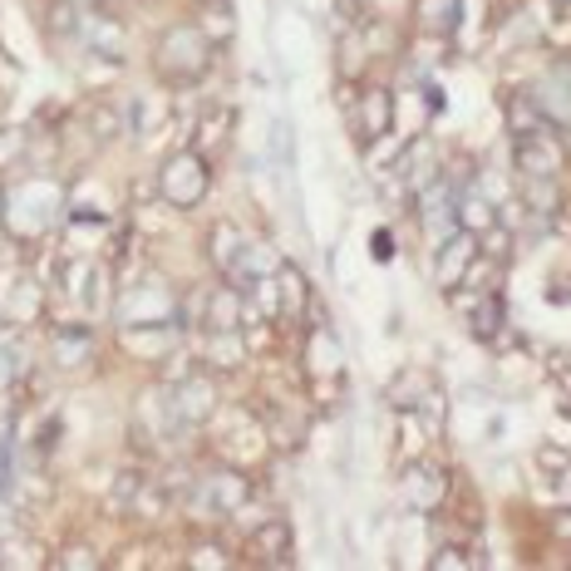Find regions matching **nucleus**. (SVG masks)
I'll list each match as a JSON object with an SVG mask.
<instances>
[{
    "mask_svg": "<svg viewBox=\"0 0 571 571\" xmlns=\"http://www.w3.org/2000/svg\"><path fill=\"white\" fill-rule=\"evenodd\" d=\"M202 187H207V167H202V158H197V153H177V158H167V167H163V193H167V202L193 207L197 197H202Z\"/></svg>",
    "mask_w": 571,
    "mask_h": 571,
    "instance_id": "obj_1",
    "label": "nucleus"
},
{
    "mask_svg": "<svg viewBox=\"0 0 571 571\" xmlns=\"http://www.w3.org/2000/svg\"><path fill=\"white\" fill-rule=\"evenodd\" d=\"M423 226H429L433 242H448L453 232H458V197L448 193V183L443 177H433L429 187H423Z\"/></svg>",
    "mask_w": 571,
    "mask_h": 571,
    "instance_id": "obj_2",
    "label": "nucleus"
},
{
    "mask_svg": "<svg viewBox=\"0 0 571 571\" xmlns=\"http://www.w3.org/2000/svg\"><path fill=\"white\" fill-rule=\"evenodd\" d=\"M158 59H163V74L173 69V74H197V69L207 65V39L197 35V30H173V35L163 39V49H158Z\"/></svg>",
    "mask_w": 571,
    "mask_h": 571,
    "instance_id": "obj_3",
    "label": "nucleus"
},
{
    "mask_svg": "<svg viewBox=\"0 0 571 571\" xmlns=\"http://www.w3.org/2000/svg\"><path fill=\"white\" fill-rule=\"evenodd\" d=\"M517 167L527 177H557L561 167V148L557 138L541 128V133H517Z\"/></svg>",
    "mask_w": 571,
    "mask_h": 571,
    "instance_id": "obj_4",
    "label": "nucleus"
},
{
    "mask_svg": "<svg viewBox=\"0 0 571 571\" xmlns=\"http://www.w3.org/2000/svg\"><path fill=\"white\" fill-rule=\"evenodd\" d=\"M537 108H541L547 118H561V124H571V69H557V74L541 79Z\"/></svg>",
    "mask_w": 571,
    "mask_h": 571,
    "instance_id": "obj_5",
    "label": "nucleus"
},
{
    "mask_svg": "<svg viewBox=\"0 0 571 571\" xmlns=\"http://www.w3.org/2000/svg\"><path fill=\"white\" fill-rule=\"evenodd\" d=\"M276 266H281V256H276L266 242H242V252H236V261L226 266V271L246 276V286H252V281H261V276H271Z\"/></svg>",
    "mask_w": 571,
    "mask_h": 571,
    "instance_id": "obj_6",
    "label": "nucleus"
},
{
    "mask_svg": "<svg viewBox=\"0 0 571 571\" xmlns=\"http://www.w3.org/2000/svg\"><path fill=\"white\" fill-rule=\"evenodd\" d=\"M207 409H212V384H207V380H183L173 389V413L183 423H197Z\"/></svg>",
    "mask_w": 571,
    "mask_h": 571,
    "instance_id": "obj_7",
    "label": "nucleus"
},
{
    "mask_svg": "<svg viewBox=\"0 0 571 571\" xmlns=\"http://www.w3.org/2000/svg\"><path fill=\"white\" fill-rule=\"evenodd\" d=\"M463 261H473V242L453 232L448 242L439 246V266H433V276H439L443 286H458L463 281Z\"/></svg>",
    "mask_w": 571,
    "mask_h": 571,
    "instance_id": "obj_8",
    "label": "nucleus"
},
{
    "mask_svg": "<svg viewBox=\"0 0 571 571\" xmlns=\"http://www.w3.org/2000/svg\"><path fill=\"white\" fill-rule=\"evenodd\" d=\"M84 39H89V49L104 55V59L124 55V30H118L108 15H84Z\"/></svg>",
    "mask_w": 571,
    "mask_h": 571,
    "instance_id": "obj_9",
    "label": "nucleus"
},
{
    "mask_svg": "<svg viewBox=\"0 0 571 571\" xmlns=\"http://www.w3.org/2000/svg\"><path fill=\"white\" fill-rule=\"evenodd\" d=\"M202 492H212V498H217V502H212L217 512H232L236 502H246V482L236 478V473H212Z\"/></svg>",
    "mask_w": 571,
    "mask_h": 571,
    "instance_id": "obj_10",
    "label": "nucleus"
},
{
    "mask_svg": "<svg viewBox=\"0 0 571 571\" xmlns=\"http://www.w3.org/2000/svg\"><path fill=\"white\" fill-rule=\"evenodd\" d=\"M84 354H89V335H84V330H65V335L55 340V360H59V364H79Z\"/></svg>",
    "mask_w": 571,
    "mask_h": 571,
    "instance_id": "obj_11",
    "label": "nucleus"
},
{
    "mask_svg": "<svg viewBox=\"0 0 571 571\" xmlns=\"http://www.w3.org/2000/svg\"><path fill=\"white\" fill-rule=\"evenodd\" d=\"M364 104H370V124H364V138H380L384 128H389V94H384V89H370V94H364Z\"/></svg>",
    "mask_w": 571,
    "mask_h": 571,
    "instance_id": "obj_12",
    "label": "nucleus"
},
{
    "mask_svg": "<svg viewBox=\"0 0 571 571\" xmlns=\"http://www.w3.org/2000/svg\"><path fill=\"white\" fill-rule=\"evenodd\" d=\"M242 242H246V236H236L232 226H217V236H212V256H217V266H232V261H236V252H242Z\"/></svg>",
    "mask_w": 571,
    "mask_h": 571,
    "instance_id": "obj_13",
    "label": "nucleus"
},
{
    "mask_svg": "<svg viewBox=\"0 0 571 571\" xmlns=\"http://www.w3.org/2000/svg\"><path fill=\"white\" fill-rule=\"evenodd\" d=\"M527 202L537 207V212H551V207L561 202V193L551 187V177H532V183H527Z\"/></svg>",
    "mask_w": 571,
    "mask_h": 571,
    "instance_id": "obj_14",
    "label": "nucleus"
},
{
    "mask_svg": "<svg viewBox=\"0 0 571 571\" xmlns=\"http://www.w3.org/2000/svg\"><path fill=\"white\" fill-rule=\"evenodd\" d=\"M236 321H242V311H236V295H217L212 301V325L217 330H236Z\"/></svg>",
    "mask_w": 571,
    "mask_h": 571,
    "instance_id": "obj_15",
    "label": "nucleus"
},
{
    "mask_svg": "<svg viewBox=\"0 0 571 571\" xmlns=\"http://www.w3.org/2000/svg\"><path fill=\"white\" fill-rule=\"evenodd\" d=\"M226 128H232V114L226 108H217V118H212V128L202 124V148H212V143H222L226 138Z\"/></svg>",
    "mask_w": 571,
    "mask_h": 571,
    "instance_id": "obj_16",
    "label": "nucleus"
},
{
    "mask_svg": "<svg viewBox=\"0 0 571 571\" xmlns=\"http://www.w3.org/2000/svg\"><path fill=\"white\" fill-rule=\"evenodd\" d=\"M482 305H488V311H478L473 330H478V335H492V330H498V301H482Z\"/></svg>",
    "mask_w": 571,
    "mask_h": 571,
    "instance_id": "obj_17",
    "label": "nucleus"
},
{
    "mask_svg": "<svg viewBox=\"0 0 571 571\" xmlns=\"http://www.w3.org/2000/svg\"><path fill=\"white\" fill-rule=\"evenodd\" d=\"M261 541H266V551H271V561H281V541H291V532H286V527H266Z\"/></svg>",
    "mask_w": 571,
    "mask_h": 571,
    "instance_id": "obj_18",
    "label": "nucleus"
},
{
    "mask_svg": "<svg viewBox=\"0 0 571 571\" xmlns=\"http://www.w3.org/2000/svg\"><path fill=\"white\" fill-rule=\"evenodd\" d=\"M433 567H468V557H463V551H439V557H433Z\"/></svg>",
    "mask_w": 571,
    "mask_h": 571,
    "instance_id": "obj_19",
    "label": "nucleus"
},
{
    "mask_svg": "<svg viewBox=\"0 0 571 571\" xmlns=\"http://www.w3.org/2000/svg\"><path fill=\"white\" fill-rule=\"evenodd\" d=\"M561 5H567V10H571V0H561Z\"/></svg>",
    "mask_w": 571,
    "mask_h": 571,
    "instance_id": "obj_20",
    "label": "nucleus"
}]
</instances>
